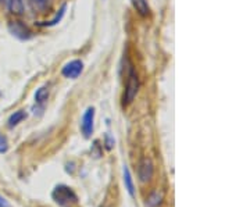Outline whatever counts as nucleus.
Segmentation results:
<instances>
[{
	"mask_svg": "<svg viewBox=\"0 0 250 207\" xmlns=\"http://www.w3.org/2000/svg\"><path fill=\"white\" fill-rule=\"evenodd\" d=\"M52 196H53L54 202L57 205H60V206H65V205H70V203H77V200H78L77 195L74 193V190L71 188H68V186H65V185H57L54 188Z\"/></svg>",
	"mask_w": 250,
	"mask_h": 207,
	"instance_id": "1",
	"label": "nucleus"
},
{
	"mask_svg": "<svg viewBox=\"0 0 250 207\" xmlns=\"http://www.w3.org/2000/svg\"><path fill=\"white\" fill-rule=\"evenodd\" d=\"M141 88V83H139V78H138V74L131 70L128 74V81H126V86H125L124 92V104H131L134 99L136 98L138 92Z\"/></svg>",
	"mask_w": 250,
	"mask_h": 207,
	"instance_id": "2",
	"label": "nucleus"
},
{
	"mask_svg": "<svg viewBox=\"0 0 250 207\" xmlns=\"http://www.w3.org/2000/svg\"><path fill=\"white\" fill-rule=\"evenodd\" d=\"M93 128H95V108L88 107L86 111L83 113L82 123H81V129L85 138H90L93 134Z\"/></svg>",
	"mask_w": 250,
	"mask_h": 207,
	"instance_id": "3",
	"label": "nucleus"
},
{
	"mask_svg": "<svg viewBox=\"0 0 250 207\" xmlns=\"http://www.w3.org/2000/svg\"><path fill=\"white\" fill-rule=\"evenodd\" d=\"M9 31L11 35L16 36L18 39H21V41H28L32 36L31 29L25 24H22L21 21H10Z\"/></svg>",
	"mask_w": 250,
	"mask_h": 207,
	"instance_id": "4",
	"label": "nucleus"
},
{
	"mask_svg": "<svg viewBox=\"0 0 250 207\" xmlns=\"http://www.w3.org/2000/svg\"><path fill=\"white\" fill-rule=\"evenodd\" d=\"M83 70V63L81 60H72L70 63H67L62 67V75L65 78L75 80L81 75V72Z\"/></svg>",
	"mask_w": 250,
	"mask_h": 207,
	"instance_id": "5",
	"label": "nucleus"
},
{
	"mask_svg": "<svg viewBox=\"0 0 250 207\" xmlns=\"http://www.w3.org/2000/svg\"><path fill=\"white\" fill-rule=\"evenodd\" d=\"M153 171H154V168H153L152 160L147 157L142 159V162L139 164V180H141V182L146 184L152 180Z\"/></svg>",
	"mask_w": 250,
	"mask_h": 207,
	"instance_id": "6",
	"label": "nucleus"
},
{
	"mask_svg": "<svg viewBox=\"0 0 250 207\" xmlns=\"http://www.w3.org/2000/svg\"><path fill=\"white\" fill-rule=\"evenodd\" d=\"M6 7L14 16H21L24 13V3L22 0H3Z\"/></svg>",
	"mask_w": 250,
	"mask_h": 207,
	"instance_id": "7",
	"label": "nucleus"
},
{
	"mask_svg": "<svg viewBox=\"0 0 250 207\" xmlns=\"http://www.w3.org/2000/svg\"><path fill=\"white\" fill-rule=\"evenodd\" d=\"M123 174H124V185L126 192L129 193L131 198H135V184L134 180H132V175H131V171L129 168L124 166V170H123Z\"/></svg>",
	"mask_w": 250,
	"mask_h": 207,
	"instance_id": "8",
	"label": "nucleus"
},
{
	"mask_svg": "<svg viewBox=\"0 0 250 207\" xmlns=\"http://www.w3.org/2000/svg\"><path fill=\"white\" fill-rule=\"evenodd\" d=\"M132 6H134V9L143 16V17H146V16H149V13H150V9H149V4H147V0H132Z\"/></svg>",
	"mask_w": 250,
	"mask_h": 207,
	"instance_id": "9",
	"label": "nucleus"
},
{
	"mask_svg": "<svg viewBox=\"0 0 250 207\" xmlns=\"http://www.w3.org/2000/svg\"><path fill=\"white\" fill-rule=\"evenodd\" d=\"M27 118V113L24 111V110H18L16 111L14 114H11L9 118V126L10 128H13V126L18 125L21 121H24Z\"/></svg>",
	"mask_w": 250,
	"mask_h": 207,
	"instance_id": "10",
	"label": "nucleus"
},
{
	"mask_svg": "<svg viewBox=\"0 0 250 207\" xmlns=\"http://www.w3.org/2000/svg\"><path fill=\"white\" fill-rule=\"evenodd\" d=\"M47 99H49V89H47V88L42 86V88H39V89L36 90V93H35L36 104L43 106L46 102H47Z\"/></svg>",
	"mask_w": 250,
	"mask_h": 207,
	"instance_id": "11",
	"label": "nucleus"
},
{
	"mask_svg": "<svg viewBox=\"0 0 250 207\" xmlns=\"http://www.w3.org/2000/svg\"><path fill=\"white\" fill-rule=\"evenodd\" d=\"M31 4L34 9L41 13H45L49 9V0H31Z\"/></svg>",
	"mask_w": 250,
	"mask_h": 207,
	"instance_id": "12",
	"label": "nucleus"
},
{
	"mask_svg": "<svg viewBox=\"0 0 250 207\" xmlns=\"http://www.w3.org/2000/svg\"><path fill=\"white\" fill-rule=\"evenodd\" d=\"M161 200H163V193L161 192H154V193H152V196L147 199V205L150 207H156L160 205Z\"/></svg>",
	"mask_w": 250,
	"mask_h": 207,
	"instance_id": "13",
	"label": "nucleus"
},
{
	"mask_svg": "<svg viewBox=\"0 0 250 207\" xmlns=\"http://www.w3.org/2000/svg\"><path fill=\"white\" fill-rule=\"evenodd\" d=\"M9 150V141L0 132V153H6Z\"/></svg>",
	"mask_w": 250,
	"mask_h": 207,
	"instance_id": "14",
	"label": "nucleus"
},
{
	"mask_svg": "<svg viewBox=\"0 0 250 207\" xmlns=\"http://www.w3.org/2000/svg\"><path fill=\"white\" fill-rule=\"evenodd\" d=\"M65 9H67V6L64 4L62 9H60V13H57V14H56V17H54L53 20H52V21H50V22L47 24V25H56V24H57V22H59V21L62 20V16H64V13H65Z\"/></svg>",
	"mask_w": 250,
	"mask_h": 207,
	"instance_id": "15",
	"label": "nucleus"
},
{
	"mask_svg": "<svg viewBox=\"0 0 250 207\" xmlns=\"http://www.w3.org/2000/svg\"><path fill=\"white\" fill-rule=\"evenodd\" d=\"M113 146H114V139L108 134H106V147L110 150V149H113Z\"/></svg>",
	"mask_w": 250,
	"mask_h": 207,
	"instance_id": "16",
	"label": "nucleus"
},
{
	"mask_svg": "<svg viewBox=\"0 0 250 207\" xmlns=\"http://www.w3.org/2000/svg\"><path fill=\"white\" fill-rule=\"evenodd\" d=\"M0 207H10L9 202L3 198V196H0Z\"/></svg>",
	"mask_w": 250,
	"mask_h": 207,
	"instance_id": "17",
	"label": "nucleus"
},
{
	"mask_svg": "<svg viewBox=\"0 0 250 207\" xmlns=\"http://www.w3.org/2000/svg\"><path fill=\"white\" fill-rule=\"evenodd\" d=\"M0 1H1V0H0Z\"/></svg>",
	"mask_w": 250,
	"mask_h": 207,
	"instance_id": "18",
	"label": "nucleus"
}]
</instances>
